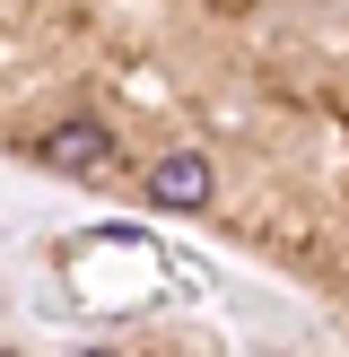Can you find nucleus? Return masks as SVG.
<instances>
[{
	"mask_svg": "<svg viewBox=\"0 0 349 357\" xmlns=\"http://www.w3.org/2000/svg\"><path fill=\"white\" fill-rule=\"evenodd\" d=\"M209 192H218V174H209L201 149H166L149 166V201L157 209H209Z\"/></svg>",
	"mask_w": 349,
	"mask_h": 357,
	"instance_id": "1",
	"label": "nucleus"
},
{
	"mask_svg": "<svg viewBox=\"0 0 349 357\" xmlns=\"http://www.w3.org/2000/svg\"><path fill=\"white\" fill-rule=\"evenodd\" d=\"M0 357H9V349H0Z\"/></svg>",
	"mask_w": 349,
	"mask_h": 357,
	"instance_id": "3",
	"label": "nucleus"
},
{
	"mask_svg": "<svg viewBox=\"0 0 349 357\" xmlns=\"http://www.w3.org/2000/svg\"><path fill=\"white\" fill-rule=\"evenodd\" d=\"M35 157H44L52 174H105L114 166V139H105V122H52V131L35 139Z\"/></svg>",
	"mask_w": 349,
	"mask_h": 357,
	"instance_id": "2",
	"label": "nucleus"
}]
</instances>
